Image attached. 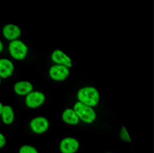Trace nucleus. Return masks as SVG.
<instances>
[{
    "label": "nucleus",
    "mask_w": 154,
    "mask_h": 153,
    "mask_svg": "<svg viewBox=\"0 0 154 153\" xmlns=\"http://www.w3.org/2000/svg\"><path fill=\"white\" fill-rule=\"evenodd\" d=\"M77 97L81 102L89 106H94L99 101L100 94L94 86L83 87L79 90Z\"/></svg>",
    "instance_id": "f257e3e1"
},
{
    "label": "nucleus",
    "mask_w": 154,
    "mask_h": 153,
    "mask_svg": "<svg viewBox=\"0 0 154 153\" xmlns=\"http://www.w3.org/2000/svg\"><path fill=\"white\" fill-rule=\"evenodd\" d=\"M75 112L82 120L87 123L93 122L96 118L94 110L90 106L78 102L74 106Z\"/></svg>",
    "instance_id": "f03ea898"
},
{
    "label": "nucleus",
    "mask_w": 154,
    "mask_h": 153,
    "mask_svg": "<svg viewBox=\"0 0 154 153\" xmlns=\"http://www.w3.org/2000/svg\"><path fill=\"white\" fill-rule=\"evenodd\" d=\"M9 50L14 58L19 60L24 59L27 53V49L26 45L19 40L11 41L9 46Z\"/></svg>",
    "instance_id": "7ed1b4c3"
},
{
    "label": "nucleus",
    "mask_w": 154,
    "mask_h": 153,
    "mask_svg": "<svg viewBox=\"0 0 154 153\" xmlns=\"http://www.w3.org/2000/svg\"><path fill=\"white\" fill-rule=\"evenodd\" d=\"M52 60L57 64L62 65L67 68L72 66V60L69 56L59 48H54L51 52Z\"/></svg>",
    "instance_id": "20e7f679"
},
{
    "label": "nucleus",
    "mask_w": 154,
    "mask_h": 153,
    "mask_svg": "<svg viewBox=\"0 0 154 153\" xmlns=\"http://www.w3.org/2000/svg\"><path fill=\"white\" fill-rule=\"evenodd\" d=\"M49 77L53 81H63L66 79L70 75V70L68 68L56 64L50 68L48 72Z\"/></svg>",
    "instance_id": "39448f33"
},
{
    "label": "nucleus",
    "mask_w": 154,
    "mask_h": 153,
    "mask_svg": "<svg viewBox=\"0 0 154 153\" xmlns=\"http://www.w3.org/2000/svg\"><path fill=\"white\" fill-rule=\"evenodd\" d=\"M45 96L40 92H35L28 94L26 99L27 106L29 108H36L43 104Z\"/></svg>",
    "instance_id": "423d86ee"
},
{
    "label": "nucleus",
    "mask_w": 154,
    "mask_h": 153,
    "mask_svg": "<svg viewBox=\"0 0 154 153\" xmlns=\"http://www.w3.org/2000/svg\"><path fill=\"white\" fill-rule=\"evenodd\" d=\"M78 141L73 138H66L61 141L60 149L63 153H74L79 148Z\"/></svg>",
    "instance_id": "0eeeda50"
},
{
    "label": "nucleus",
    "mask_w": 154,
    "mask_h": 153,
    "mask_svg": "<svg viewBox=\"0 0 154 153\" xmlns=\"http://www.w3.org/2000/svg\"><path fill=\"white\" fill-rule=\"evenodd\" d=\"M47 120L43 117H37L32 120L30 122V127L33 131L37 133L45 132L48 128Z\"/></svg>",
    "instance_id": "6e6552de"
},
{
    "label": "nucleus",
    "mask_w": 154,
    "mask_h": 153,
    "mask_svg": "<svg viewBox=\"0 0 154 153\" xmlns=\"http://www.w3.org/2000/svg\"><path fill=\"white\" fill-rule=\"evenodd\" d=\"M14 71L13 63L7 58L0 59V77L8 78L11 75Z\"/></svg>",
    "instance_id": "1a4fd4ad"
},
{
    "label": "nucleus",
    "mask_w": 154,
    "mask_h": 153,
    "mask_svg": "<svg viewBox=\"0 0 154 153\" xmlns=\"http://www.w3.org/2000/svg\"><path fill=\"white\" fill-rule=\"evenodd\" d=\"M3 33L7 39L13 40L20 36V29L17 25L8 24L3 28Z\"/></svg>",
    "instance_id": "9d476101"
},
{
    "label": "nucleus",
    "mask_w": 154,
    "mask_h": 153,
    "mask_svg": "<svg viewBox=\"0 0 154 153\" xmlns=\"http://www.w3.org/2000/svg\"><path fill=\"white\" fill-rule=\"evenodd\" d=\"M14 89L16 94L24 95L29 94L33 89V87L30 83L26 81H20L15 84Z\"/></svg>",
    "instance_id": "9b49d317"
},
{
    "label": "nucleus",
    "mask_w": 154,
    "mask_h": 153,
    "mask_svg": "<svg viewBox=\"0 0 154 153\" xmlns=\"http://www.w3.org/2000/svg\"><path fill=\"white\" fill-rule=\"evenodd\" d=\"M63 119L66 122L70 124H76L79 118L75 112L71 109L66 110L63 114Z\"/></svg>",
    "instance_id": "f8f14e48"
},
{
    "label": "nucleus",
    "mask_w": 154,
    "mask_h": 153,
    "mask_svg": "<svg viewBox=\"0 0 154 153\" xmlns=\"http://www.w3.org/2000/svg\"><path fill=\"white\" fill-rule=\"evenodd\" d=\"M2 118L3 122L6 124H10L13 122L14 120V113L12 108L9 106H5L3 107Z\"/></svg>",
    "instance_id": "ddd939ff"
},
{
    "label": "nucleus",
    "mask_w": 154,
    "mask_h": 153,
    "mask_svg": "<svg viewBox=\"0 0 154 153\" xmlns=\"http://www.w3.org/2000/svg\"><path fill=\"white\" fill-rule=\"evenodd\" d=\"M20 153H38V152L31 146H24L20 148Z\"/></svg>",
    "instance_id": "4468645a"
},
{
    "label": "nucleus",
    "mask_w": 154,
    "mask_h": 153,
    "mask_svg": "<svg viewBox=\"0 0 154 153\" xmlns=\"http://www.w3.org/2000/svg\"><path fill=\"white\" fill-rule=\"evenodd\" d=\"M120 136L121 138L124 141H126V142L131 141L128 133V131H127L126 129L124 127H123L121 130Z\"/></svg>",
    "instance_id": "2eb2a0df"
},
{
    "label": "nucleus",
    "mask_w": 154,
    "mask_h": 153,
    "mask_svg": "<svg viewBox=\"0 0 154 153\" xmlns=\"http://www.w3.org/2000/svg\"><path fill=\"white\" fill-rule=\"evenodd\" d=\"M5 139L3 135L0 133V148H2L5 145Z\"/></svg>",
    "instance_id": "dca6fc26"
},
{
    "label": "nucleus",
    "mask_w": 154,
    "mask_h": 153,
    "mask_svg": "<svg viewBox=\"0 0 154 153\" xmlns=\"http://www.w3.org/2000/svg\"><path fill=\"white\" fill-rule=\"evenodd\" d=\"M3 45H2V43L1 41L0 40V53L3 50Z\"/></svg>",
    "instance_id": "f3484780"
},
{
    "label": "nucleus",
    "mask_w": 154,
    "mask_h": 153,
    "mask_svg": "<svg viewBox=\"0 0 154 153\" xmlns=\"http://www.w3.org/2000/svg\"><path fill=\"white\" fill-rule=\"evenodd\" d=\"M3 106L2 104L0 103V114H2V109H3Z\"/></svg>",
    "instance_id": "a211bd4d"
},
{
    "label": "nucleus",
    "mask_w": 154,
    "mask_h": 153,
    "mask_svg": "<svg viewBox=\"0 0 154 153\" xmlns=\"http://www.w3.org/2000/svg\"><path fill=\"white\" fill-rule=\"evenodd\" d=\"M1 77H0V84H1Z\"/></svg>",
    "instance_id": "6ab92c4d"
},
{
    "label": "nucleus",
    "mask_w": 154,
    "mask_h": 153,
    "mask_svg": "<svg viewBox=\"0 0 154 153\" xmlns=\"http://www.w3.org/2000/svg\"><path fill=\"white\" fill-rule=\"evenodd\" d=\"M111 153V152H109V153Z\"/></svg>",
    "instance_id": "aec40b11"
}]
</instances>
